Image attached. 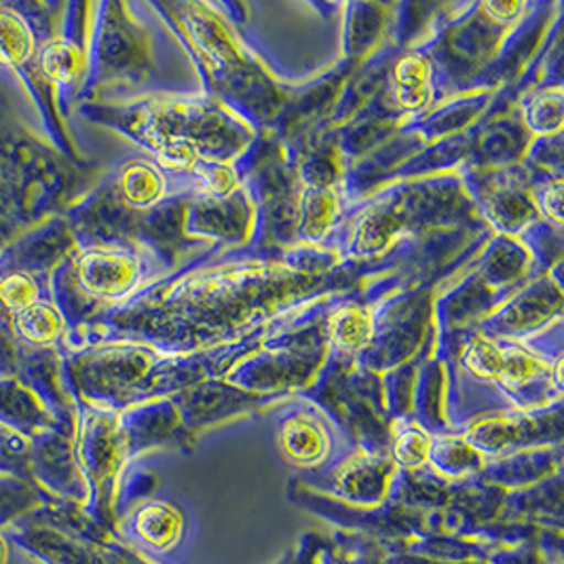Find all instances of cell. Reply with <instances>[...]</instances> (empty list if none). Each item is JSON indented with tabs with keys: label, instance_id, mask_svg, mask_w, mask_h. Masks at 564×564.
I'll return each mask as SVG.
<instances>
[{
	"label": "cell",
	"instance_id": "3",
	"mask_svg": "<svg viewBox=\"0 0 564 564\" xmlns=\"http://www.w3.org/2000/svg\"><path fill=\"white\" fill-rule=\"evenodd\" d=\"M427 64L421 55H409L398 64L395 70V96L406 110H419L430 100Z\"/></svg>",
	"mask_w": 564,
	"mask_h": 564
},
{
	"label": "cell",
	"instance_id": "5",
	"mask_svg": "<svg viewBox=\"0 0 564 564\" xmlns=\"http://www.w3.org/2000/svg\"><path fill=\"white\" fill-rule=\"evenodd\" d=\"M18 333L28 338L30 343L45 345L55 340L62 333V315L47 303H34L15 315Z\"/></svg>",
	"mask_w": 564,
	"mask_h": 564
},
{
	"label": "cell",
	"instance_id": "12",
	"mask_svg": "<svg viewBox=\"0 0 564 564\" xmlns=\"http://www.w3.org/2000/svg\"><path fill=\"white\" fill-rule=\"evenodd\" d=\"M533 119V126L541 129H550V126H561V89L545 91L535 100V108L529 110V121Z\"/></svg>",
	"mask_w": 564,
	"mask_h": 564
},
{
	"label": "cell",
	"instance_id": "2",
	"mask_svg": "<svg viewBox=\"0 0 564 564\" xmlns=\"http://www.w3.org/2000/svg\"><path fill=\"white\" fill-rule=\"evenodd\" d=\"M80 282L100 296H117L126 292L135 278V267L131 258L117 252H98L83 258Z\"/></svg>",
	"mask_w": 564,
	"mask_h": 564
},
{
	"label": "cell",
	"instance_id": "13",
	"mask_svg": "<svg viewBox=\"0 0 564 564\" xmlns=\"http://www.w3.org/2000/svg\"><path fill=\"white\" fill-rule=\"evenodd\" d=\"M541 206L556 225H561V182L547 186V191L541 195Z\"/></svg>",
	"mask_w": 564,
	"mask_h": 564
},
{
	"label": "cell",
	"instance_id": "9",
	"mask_svg": "<svg viewBox=\"0 0 564 564\" xmlns=\"http://www.w3.org/2000/svg\"><path fill=\"white\" fill-rule=\"evenodd\" d=\"M138 524H140V533H144V538L154 543L156 547L165 545L178 533V516L163 506L149 508L140 516Z\"/></svg>",
	"mask_w": 564,
	"mask_h": 564
},
{
	"label": "cell",
	"instance_id": "11",
	"mask_svg": "<svg viewBox=\"0 0 564 564\" xmlns=\"http://www.w3.org/2000/svg\"><path fill=\"white\" fill-rule=\"evenodd\" d=\"M395 459L402 465L414 467L430 455V440L421 432V430H406L402 432L395 440V448H393Z\"/></svg>",
	"mask_w": 564,
	"mask_h": 564
},
{
	"label": "cell",
	"instance_id": "8",
	"mask_svg": "<svg viewBox=\"0 0 564 564\" xmlns=\"http://www.w3.org/2000/svg\"><path fill=\"white\" fill-rule=\"evenodd\" d=\"M163 182L153 167L133 163L123 172V193L133 206H151L161 195Z\"/></svg>",
	"mask_w": 564,
	"mask_h": 564
},
{
	"label": "cell",
	"instance_id": "14",
	"mask_svg": "<svg viewBox=\"0 0 564 564\" xmlns=\"http://www.w3.org/2000/svg\"><path fill=\"white\" fill-rule=\"evenodd\" d=\"M2 556H4V547H2V543H0V561H2Z\"/></svg>",
	"mask_w": 564,
	"mask_h": 564
},
{
	"label": "cell",
	"instance_id": "7",
	"mask_svg": "<svg viewBox=\"0 0 564 564\" xmlns=\"http://www.w3.org/2000/svg\"><path fill=\"white\" fill-rule=\"evenodd\" d=\"M32 47L26 24L15 13L0 9V62L20 64L32 53Z\"/></svg>",
	"mask_w": 564,
	"mask_h": 564
},
{
	"label": "cell",
	"instance_id": "10",
	"mask_svg": "<svg viewBox=\"0 0 564 564\" xmlns=\"http://www.w3.org/2000/svg\"><path fill=\"white\" fill-rule=\"evenodd\" d=\"M0 303L18 315L36 303V285L22 273L9 275L0 282Z\"/></svg>",
	"mask_w": 564,
	"mask_h": 564
},
{
	"label": "cell",
	"instance_id": "6",
	"mask_svg": "<svg viewBox=\"0 0 564 564\" xmlns=\"http://www.w3.org/2000/svg\"><path fill=\"white\" fill-rule=\"evenodd\" d=\"M80 64L83 55L68 41H53L39 55L43 75L55 83H70L80 73Z\"/></svg>",
	"mask_w": 564,
	"mask_h": 564
},
{
	"label": "cell",
	"instance_id": "4",
	"mask_svg": "<svg viewBox=\"0 0 564 564\" xmlns=\"http://www.w3.org/2000/svg\"><path fill=\"white\" fill-rule=\"evenodd\" d=\"M330 336L340 351L354 354L370 340L372 319L364 308H343L330 319Z\"/></svg>",
	"mask_w": 564,
	"mask_h": 564
},
{
	"label": "cell",
	"instance_id": "1",
	"mask_svg": "<svg viewBox=\"0 0 564 564\" xmlns=\"http://www.w3.org/2000/svg\"><path fill=\"white\" fill-rule=\"evenodd\" d=\"M280 451L283 457L301 467H315L328 455V436L322 423L305 412L292 414L280 425Z\"/></svg>",
	"mask_w": 564,
	"mask_h": 564
}]
</instances>
